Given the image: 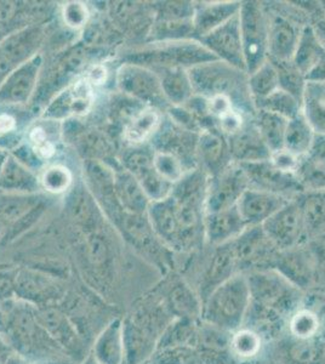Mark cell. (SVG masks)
I'll return each instance as SVG.
<instances>
[{
	"label": "cell",
	"instance_id": "1",
	"mask_svg": "<svg viewBox=\"0 0 325 364\" xmlns=\"http://www.w3.org/2000/svg\"><path fill=\"white\" fill-rule=\"evenodd\" d=\"M8 304V309L0 311V336L14 351L28 360L63 363L70 360L38 322L33 306L20 300Z\"/></svg>",
	"mask_w": 325,
	"mask_h": 364
},
{
	"label": "cell",
	"instance_id": "2",
	"mask_svg": "<svg viewBox=\"0 0 325 364\" xmlns=\"http://www.w3.org/2000/svg\"><path fill=\"white\" fill-rule=\"evenodd\" d=\"M250 289L247 317L260 322L287 324L304 304V291L276 269H261L245 274Z\"/></svg>",
	"mask_w": 325,
	"mask_h": 364
},
{
	"label": "cell",
	"instance_id": "3",
	"mask_svg": "<svg viewBox=\"0 0 325 364\" xmlns=\"http://www.w3.org/2000/svg\"><path fill=\"white\" fill-rule=\"evenodd\" d=\"M194 94L213 97L227 96L239 108L255 117L256 108L247 87V73L221 61H211L188 70Z\"/></svg>",
	"mask_w": 325,
	"mask_h": 364
},
{
	"label": "cell",
	"instance_id": "4",
	"mask_svg": "<svg viewBox=\"0 0 325 364\" xmlns=\"http://www.w3.org/2000/svg\"><path fill=\"white\" fill-rule=\"evenodd\" d=\"M250 307V289L245 274L238 273L216 288L202 305L201 318L214 327L235 333L243 327Z\"/></svg>",
	"mask_w": 325,
	"mask_h": 364
},
{
	"label": "cell",
	"instance_id": "5",
	"mask_svg": "<svg viewBox=\"0 0 325 364\" xmlns=\"http://www.w3.org/2000/svg\"><path fill=\"white\" fill-rule=\"evenodd\" d=\"M214 55L196 39L177 42L153 43L151 48L129 55L127 63H136L152 70L183 68L190 70L203 63L215 61Z\"/></svg>",
	"mask_w": 325,
	"mask_h": 364
},
{
	"label": "cell",
	"instance_id": "6",
	"mask_svg": "<svg viewBox=\"0 0 325 364\" xmlns=\"http://www.w3.org/2000/svg\"><path fill=\"white\" fill-rule=\"evenodd\" d=\"M247 73L268 61L270 17L257 1H242L239 11Z\"/></svg>",
	"mask_w": 325,
	"mask_h": 364
},
{
	"label": "cell",
	"instance_id": "7",
	"mask_svg": "<svg viewBox=\"0 0 325 364\" xmlns=\"http://www.w3.org/2000/svg\"><path fill=\"white\" fill-rule=\"evenodd\" d=\"M102 228L82 231L79 248L84 269L90 278L91 286L97 291H107L114 278V250Z\"/></svg>",
	"mask_w": 325,
	"mask_h": 364
},
{
	"label": "cell",
	"instance_id": "8",
	"mask_svg": "<svg viewBox=\"0 0 325 364\" xmlns=\"http://www.w3.org/2000/svg\"><path fill=\"white\" fill-rule=\"evenodd\" d=\"M115 80L123 95L159 111H166L170 107L163 94L159 75L151 68L136 63H123L117 70Z\"/></svg>",
	"mask_w": 325,
	"mask_h": 364
},
{
	"label": "cell",
	"instance_id": "9",
	"mask_svg": "<svg viewBox=\"0 0 325 364\" xmlns=\"http://www.w3.org/2000/svg\"><path fill=\"white\" fill-rule=\"evenodd\" d=\"M67 296V288L60 278L38 269H17L15 298L31 306H60Z\"/></svg>",
	"mask_w": 325,
	"mask_h": 364
},
{
	"label": "cell",
	"instance_id": "10",
	"mask_svg": "<svg viewBox=\"0 0 325 364\" xmlns=\"http://www.w3.org/2000/svg\"><path fill=\"white\" fill-rule=\"evenodd\" d=\"M239 272L247 274L254 271L273 269L280 250L272 243L262 226H251L232 240Z\"/></svg>",
	"mask_w": 325,
	"mask_h": 364
},
{
	"label": "cell",
	"instance_id": "11",
	"mask_svg": "<svg viewBox=\"0 0 325 364\" xmlns=\"http://www.w3.org/2000/svg\"><path fill=\"white\" fill-rule=\"evenodd\" d=\"M34 315L50 338L72 360L82 362L85 355V339L78 327L61 306L34 307Z\"/></svg>",
	"mask_w": 325,
	"mask_h": 364
},
{
	"label": "cell",
	"instance_id": "12",
	"mask_svg": "<svg viewBox=\"0 0 325 364\" xmlns=\"http://www.w3.org/2000/svg\"><path fill=\"white\" fill-rule=\"evenodd\" d=\"M261 226L278 250L302 247L309 240L300 205L295 198L289 200Z\"/></svg>",
	"mask_w": 325,
	"mask_h": 364
},
{
	"label": "cell",
	"instance_id": "13",
	"mask_svg": "<svg viewBox=\"0 0 325 364\" xmlns=\"http://www.w3.org/2000/svg\"><path fill=\"white\" fill-rule=\"evenodd\" d=\"M43 67L44 58L38 54L9 73L0 84V107H22L28 104L37 94Z\"/></svg>",
	"mask_w": 325,
	"mask_h": 364
},
{
	"label": "cell",
	"instance_id": "14",
	"mask_svg": "<svg viewBox=\"0 0 325 364\" xmlns=\"http://www.w3.org/2000/svg\"><path fill=\"white\" fill-rule=\"evenodd\" d=\"M198 140L199 134L182 128L169 117H163L161 127L151 140V146L154 151L176 156L183 163L186 170L191 171L199 168Z\"/></svg>",
	"mask_w": 325,
	"mask_h": 364
},
{
	"label": "cell",
	"instance_id": "15",
	"mask_svg": "<svg viewBox=\"0 0 325 364\" xmlns=\"http://www.w3.org/2000/svg\"><path fill=\"white\" fill-rule=\"evenodd\" d=\"M94 87L82 75L58 91L43 113L44 119L63 122L73 117L87 116L95 104Z\"/></svg>",
	"mask_w": 325,
	"mask_h": 364
},
{
	"label": "cell",
	"instance_id": "16",
	"mask_svg": "<svg viewBox=\"0 0 325 364\" xmlns=\"http://www.w3.org/2000/svg\"><path fill=\"white\" fill-rule=\"evenodd\" d=\"M250 187L243 168L233 163L220 174L209 178L206 190V214L235 207Z\"/></svg>",
	"mask_w": 325,
	"mask_h": 364
},
{
	"label": "cell",
	"instance_id": "17",
	"mask_svg": "<svg viewBox=\"0 0 325 364\" xmlns=\"http://www.w3.org/2000/svg\"><path fill=\"white\" fill-rule=\"evenodd\" d=\"M165 306L175 318L198 319L202 316V300L190 282L177 273L165 274L164 279L154 287Z\"/></svg>",
	"mask_w": 325,
	"mask_h": 364
},
{
	"label": "cell",
	"instance_id": "18",
	"mask_svg": "<svg viewBox=\"0 0 325 364\" xmlns=\"http://www.w3.org/2000/svg\"><path fill=\"white\" fill-rule=\"evenodd\" d=\"M239 269L232 242L226 245L211 247V252L206 257L199 273L197 284L193 287L202 305L216 288L238 274Z\"/></svg>",
	"mask_w": 325,
	"mask_h": 364
},
{
	"label": "cell",
	"instance_id": "19",
	"mask_svg": "<svg viewBox=\"0 0 325 364\" xmlns=\"http://www.w3.org/2000/svg\"><path fill=\"white\" fill-rule=\"evenodd\" d=\"M198 42L202 43L218 61L247 72L239 14Z\"/></svg>",
	"mask_w": 325,
	"mask_h": 364
},
{
	"label": "cell",
	"instance_id": "20",
	"mask_svg": "<svg viewBox=\"0 0 325 364\" xmlns=\"http://www.w3.org/2000/svg\"><path fill=\"white\" fill-rule=\"evenodd\" d=\"M239 166L245 171L250 187L252 188L267 191L288 199L297 198V196L305 192L297 174H290L277 169L272 166L270 161Z\"/></svg>",
	"mask_w": 325,
	"mask_h": 364
},
{
	"label": "cell",
	"instance_id": "21",
	"mask_svg": "<svg viewBox=\"0 0 325 364\" xmlns=\"http://www.w3.org/2000/svg\"><path fill=\"white\" fill-rule=\"evenodd\" d=\"M273 269L287 278L292 284L305 291L317 281L316 259L302 247L280 250L277 255Z\"/></svg>",
	"mask_w": 325,
	"mask_h": 364
},
{
	"label": "cell",
	"instance_id": "22",
	"mask_svg": "<svg viewBox=\"0 0 325 364\" xmlns=\"http://www.w3.org/2000/svg\"><path fill=\"white\" fill-rule=\"evenodd\" d=\"M147 218L152 225L153 231L156 232L166 248L173 252H183L181 226L173 196L149 204Z\"/></svg>",
	"mask_w": 325,
	"mask_h": 364
},
{
	"label": "cell",
	"instance_id": "23",
	"mask_svg": "<svg viewBox=\"0 0 325 364\" xmlns=\"http://www.w3.org/2000/svg\"><path fill=\"white\" fill-rule=\"evenodd\" d=\"M198 163L209 178L220 174L235 163L228 140L218 129H209L199 134Z\"/></svg>",
	"mask_w": 325,
	"mask_h": 364
},
{
	"label": "cell",
	"instance_id": "24",
	"mask_svg": "<svg viewBox=\"0 0 325 364\" xmlns=\"http://www.w3.org/2000/svg\"><path fill=\"white\" fill-rule=\"evenodd\" d=\"M292 199L249 187L239 199V213L247 228L261 226Z\"/></svg>",
	"mask_w": 325,
	"mask_h": 364
},
{
	"label": "cell",
	"instance_id": "25",
	"mask_svg": "<svg viewBox=\"0 0 325 364\" xmlns=\"http://www.w3.org/2000/svg\"><path fill=\"white\" fill-rule=\"evenodd\" d=\"M247 228L237 205L223 210L206 213L204 216L206 245L218 247L230 243L238 238Z\"/></svg>",
	"mask_w": 325,
	"mask_h": 364
},
{
	"label": "cell",
	"instance_id": "26",
	"mask_svg": "<svg viewBox=\"0 0 325 364\" xmlns=\"http://www.w3.org/2000/svg\"><path fill=\"white\" fill-rule=\"evenodd\" d=\"M302 28L280 15L270 18L268 27V60L273 63H288L297 51Z\"/></svg>",
	"mask_w": 325,
	"mask_h": 364
},
{
	"label": "cell",
	"instance_id": "27",
	"mask_svg": "<svg viewBox=\"0 0 325 364\" xmlns=\"http://www.w3.org/2000/svg\"><path fill=\"white\" fill-rule=\"evenodd\" d=\"M230 352L211 351L191 345L156 350L144 364H232Z\"/></svg>",
	"mask_w": 325,
	"mask_h": 364
},
{
	"label": "cell",
	"instance_id": "28",
	"mask_svg": "<svg viewBox=\"0 0 325 364\" xmlns=\"http://www.w3.org/2000/svg\"><path fill=\"white\" fill-rule=\"evenodd\" d=\"M227 140L230 144L232 159L237 164L268 161L271 157V151L260 135L254 118L249 120L238 133L228 137Z\"/></svg>",
	"mask_w": 325,
	"mask_h": 364
},
{
	"label": "cell",
	"instance_id": "29",
	"mask_svg": "<svg viewBox=\"0 0 325 364\" xmlns=\"http://www.w3.org/2000/svg\"><path fill=\"white\" fill-rule=\"evenodd\" d=\"M240 6L242 1H208L196 5L193 17L196 41L214 32L215 29L237 16Z\"/></svg>",
	"mask_w": 325,
	"mask_h": 364
},
{
	"label": "cell",
	"instance_id": "30",
	"mask_svg": "<svg viewBox=\"0 0 325 364\" xmlns=\"http://www.w3.org/2000/svg\"><path fill=\"white\" fill-rule=\"evenodd\" d=\"M94 196L85 183L73 185L66 198V210L70 219L82 231L101 228V213Z\"/></svg>",
	"mask_w": 325,
	"mask_h": 364
},
{
	"label": "cell",
	"instance_id": "31",
	"mask_svg": "<svg viewBox=\"0 0 325 364\" xmlns=\"http://www.w3.org/2000/svg\"><path fill=\"white\" fill-rule=\"evenodd\" d=\"M91 353L100 364H125L123 317H115L96 336Z\"/></svg>",
	"mask_w": 325,
	"mask_h": 364
},
{
	"label": "cell",
	"instance_id": "32",
	"mask_svg": "<svg viewBox=\"0 0 325 364\" xmlns=\"http://www.w3.org/2000/svg\"><path fill=\"white\" fill-rule=\"evenodd\" d=\"M114 169V193L124 211L130 214L144 215L149 210V197L144 193L140 182L130 174L122 164L113 166Z\"/></svg>",
	"mask_w": 325,
	"mask_h": 364
},
{
	"label": "cell",
	"instance_id": "33",
	"mask_svg": "<svg viewBox=\"0 0 325 364\" xmlns=\"http://www.w3.org/2000/svg\"><path fill=\"white\" fill-rule=\"evenodd\" d=\"M41 182L33 170L22 164L18 159L9 154L0 170V192L18 195H38Z\"/></svg>",
	"mask_w": 325,
	"mask_h": 364
},
{
	"label": "cell",
	"instance_id": "34",
	"mask_svg": "<svg viewBox=\"0 0 325 364\" xmlns=\"http://www.w3.org/2000/svg\"><path fill=\"white\" fill-rule=\"evenodd\" d=\"M61 122L44 119L29 125L26 130V144L33 149L44 164L54 158L61 137Z\"/></svg>",
	"mask_w": 325,
	"mask_h": 364
},
{
	"label": "cell",
	"instance_id": "35",
	"mask_svg": "<svg viewBox=\"0 0 325 364\" xmlns=\"http://www.w3.org/2000/svg\"><path fill=\"white\" fill-rule=\"evenodd\" d=\"M163 122V113L154 107H144L124 125L123 139L130 146L151 142Z\"/></svg>",
	"mask_w": 325,
	"mask_h": 364
},
{
	"label": "cell",
	"instance_id": "36",
	"mask_svg": "<svg viewBox=\"0 0 325 364\" xmlns=\"http://www.w3.org/2000/svg\"><path fill=\"white\" fill-rule=\"evenodd\" d=\"M154 72L159 75L163 94L170 106H183L194 95L188 70L183 68H161Z\"/></svg>",
	"mask_w": 325,
	"mask_h": 364
},
{
	"label": "cell",
	"instance_id": "37",
	"mask_svg": "<svg viewBox=\"0 0 325 364\" xmlns=\"http://www.w3.org/2000/svg\"><path fill=\"white\" fill-rule=\"evenodd\" d=\"M41 202L38 195H18L0 192V226L4 228L11 226L18 220L28 215L31 211L39 207Z\"/></svg>",
	"mask_w": 325,
	"mask_h": 364
},
{
	"label": "cell",
	"instance_id": "38",
	"mask_svg": "<svg viewBox=\"0 0 325 364\" xmlns=\"http://www.w3.org/2000/svg\"><path fill=\"white\" fill-rule=\"evenodd\" d=\"M324 53L325 48L314 33L312 25L302 27L297 51L292 58V63L299 68L301 73L305 75V77L309 75Z\"/></svg>",
	"mask_w": 325,
	"mask_h": 364
},
{
	"label": "cell",
	"instance_id": "39",
	"mask_svg": "<svg viewBox=\"0 0 325 364\" xmlns=\"http://www.w3.org/2000/svg\"><path fill=\"white\" fill-rule=\"evenodd\" d=\"M309 237L325 228V191H305L297 196Z\"/></svg>",
	"mask_w": 325,
	"mask_h": 364
},
{
	"label": "cell",
	"instance_id": "40",
	"mask_svg": "<svg viewBox=\"0 0 325 364\" xmlns=\"http://www.w3.org/2000/svg\"><path fill=\"white\" fill-rule=\"evenodd\" d=\"M314 135L316 133L312 127L309 125L305 116L300 113L288 122L285 132L284 149L297 157H306L309 156L312 147Z\"/></svg>",
	"mask_w": 325,
	"mask_h": 364
},
{
	"label": "cell",
	"instance_id": "41",
	"mask_svg": "<svg viewBox=\"0 0 325 364\" xmlns=\"http://www.w3.org/2000/svg\"><path fill=\"white\" fill-rule=\"evenodd\" d=\"M288 122V119L277 116L275 113L256 111L254 123L271 154L284 149L285 132Z\"/></svg>",
	"mask_w": 325,
	"mask_h": 364
},
{
	"label": "cell",
	"instance_id": "42",
	"mask_svg": "<svg viewBox=\"0 0 325 364\" xmlns=\"http://www.w3.org/2000/svg\"><path fill=\"white\" fill-rule=\"evenodd\" d=\"M302 114L314 133L325 134V83L307 82L302 100Z\"/></svg>",
	"mask_w": 325,
	"mask_h": 364
},
{
	"label": "cell",
	"instance_id": "43",
	"mask_svg": "<svg viewBox=\"0 0 325 364\" xmlns=\"http://www.w3.org/2000/svg\"><path fill=\"white\" fill-rule=\"evenodd\" d=\"M247 87L254 105L279 89L278 72L273 63L268 60L259 68L247 75Z\"/></svg>",
	"mask_w": 325,
	"mask_h": 364
},
{
	"label": "cell",
	"instance_id": "44",
	"mask_svg": "<svg viewBox=\"0 0 325 364\" xmlns=\"http://www.w3.org/2000/svg\"><path fill=\"white\" fill-rule=\"evenodd\" d=\"M41 188L50 195L68 193L75 185L73 173L70 168L60 163L46 164L39 173Z\"/></svg>",
	"mask_w": 325,
	"mask_h": 364
},
{
	"label": "cell",
	"instance_id": "45",
	"mask_svg": "<svg viewBox=\"0 0 325 364\" xmlns=\"http://www.w3.org/2000/svg\"><path fill=\"white\" fill-rule=\"evenodd\" d=\"M255 108L256 111L275 113L277 116L290 120L302 113V102L287 91L278 89L266 99L256 102Z\"/></svg>",
	"mask_w": 325,
	"mask_h": 364
},
{
	"label": "cell",
	"instance_id": "46",
	"mask_svg": "<svg viewBox=\"0 0 325 364\" xmlns=\"http://www.w3.org/2000/svg\"><path fill=\"white\" fill-rule=\"evenodd\" d=\"M18 108L15 106L0 107V149L5 151H14L21 145V134L23 132L21 127V112H17Z\"/></svg>",
	"mask_w": 325,
	"mask_h": 364
},
{
	"label": "cell",
	"instance_id": "47",
	"mask_svg": "<svg viewBox=\"0 0 325 364\" xmlns=\"http://www.w3.org/2000/svg\"><path fill=\"white\" fill-rule=\"evenodd\" d=\"M264 339L250 328L242 327L232 333L230 352L235 360H252L259 356Z\"/></svg>",
	"mask_w": 325,
	"mask_h": 364
},
{
	"label": "cell",
	"instance_id": "48",
	"mask_svg": "<svg viewBox=\"0 0 325 364\" xmlns=\"http://www.w3.org/2000/svg\"><path fill=\"white\" fill-rule=\"evenodd\" d=\"M290 336L294 339L309 340L321 334V324L317 315L307 307H300L289 318L288 326Z\"/></svg>",
	"mask_w": 325,
	"mask_h": 364
},
{
	"label": "cell",
	"instance_id": "49",
	"mask_svg": "<svg viewBox=\"0 0 325 364\" xmlns=\"http://www.w3.org/2000/svg\"><path fill=\"white\" fill-rule=\"evenodd\" d=\"M273 65L276 66L277 72H278L279 89L287 91L288 94L302 102L306 87H307V79H306L305 75L301 73L292 61L273 63Z\"/></svg>",
	"mask_w": 325,
	"mask_h": 364
},
{
	"label": "cell",
	"instance_id": "50",
	"mask_svg": "<svg viewBox=\"0 0 325 364\" xmlns=\"http://www.w3.org/2000/svg\"><path fill=\"white\" fill-rule=\"evenodd\" d=\"M79 152L87 157L85 161L96 159V161H107L108 154L111 149L110 141L96 130H84L77 139Z\"/></svg>",
	"mask_w": 325,
	"mask_h": 364
},
{
	"label": "cell",
	"instance_id": "51",
	"mask_svg": "<svg viewBox=\"0 0 325 364\" xmlns=\"http://www.w3.org/2000/svg\"><path fill=\"white\" fill-rule=\"evenodd\" d=\"M297 176L304 191H325V163L309 156L301 158Z\"/></svg>",
	"mask_w": 325,
	"mask_h": 364
},
{
	"label": "cell",
	"instance_id": "52",
	"mask_svg": "<svg viewBox=\"0 0 325 364\" xmlns=\"http://www.w3.org/2000/svg\"><path fill=\"white\" fill-rule=\"evenodd\" d=\"M153 164H154L156 173L173 185L180 181L188 173L186 170L183 163L176 156L168 154V152L154 151Z\"/></svg>",
	"mask_w": 325,
	"mask_h": 364
},
{
	"label": "cell",
	"instance_id": "53",
	"mask_svg": "<svg viewBox=\"0 0 325 364\" xmlns=\"http://www.w3.org/2000/svg\"><path fill=\"white\" fill-rule=\"evenodd\" d=\"M196 4L192 1H165L156 8V21H193Z\"/></svg>",
	"mask_w": 325,
	"mask_h": 364
},
{
	"label": "cell",
	"instance_id": "54",
	"mask_svg": "<svg viewBox=\"0 0 325 364\" xmlns=\"http://www.w3.org/2000/svg\"><path fill=\"white\" fill-rule=\"evenodd\" d=\"M62 21L68 28L73 31L82 29L90 20V11L82 1H68L62 5Z\"/></svg>",
	"mask_w": 325,
	"mask_h": 364
},
{
	"label": "cell",
	"instance_id": "55",
	"mask_svg": "<svg viewBox=\"0 0 325 364\" xmlns=\"http://www.w3.org/2000/svg\"><path fill=\"white\" fill-rule=\"evenodd\" d=\"M268 161H271L272 166L277 168V169L282 170L284 173L297 174L299 166H300L301 158L297 157L292 152H289L285 149H282L271 154V157Z\"/></svg>",
	"mask_w": 325,
	"mask_h": 364
},
{
	"label": "cell",
	"instance_id": "56",
	"mask_svg": "<svg viewBox=\"0 0 325 364\" xmlns=\"http://www.w3.org/2000/svg\"><path fill=\"white\" fill-rule=\"evenodd\" d=\"M107 75V68L101 63H94L91 66H87L82 73V78L85 79V82L90 84L94 89L106 83Z\"/></svg>",
	"mask_w": 325,
	"mask_h": 364
},
{
	"label": "cell",
	"instance_id": "57",
	"mask_svg": "<svg viewBox=\"0 0 325 364\" xmlns=\"http://www.w3.org/2000/svg\"><path fill=\"white\" fill-rule=\"evenodd\" d=\"M16 271H0V301H9L15 296Z\"/></svg>",
	"mask_w": 325,
	"mask_h": 364
},
{
	"label": "cell",
	"instance_id": "58",
	"mask_svg": "<svg viewBox=\"0 0 325 364\" xmlns=\"http://www.w3.org/2000/svg\"><path fill=\"white\" fill-rule=\"evenodd\" d=\"M309 157L314 161L325 163V134H316Z\"/></svg>",
	"mask_w": 325,
	"mask_h": 364
},
{
	"label": "cell",
	"instance_id": "59",
	"mask_svg": "<svg viewBox=\"0 0 325 364\" xmlns=\"http://www.w3.org/2000/svg\"><path fill=\"white\" fill-rule=\"evenodd\" d=\"M306 79L309 83H325V53L317 65L306 75Z\"/></svg>",
	"mask_w": 325,
	"mask_h": 364
},
{
	"label": "cell",
	"instance_id": "60",
	"mask_svg": "<svg viewBox=\"0 0 325 364\" xmlns=\"http://www.w3.org/2000/svg\"><path fill=\"white\" fill-rule=\"evenodd\" d=\"M14 350L4 338L0 336V364H8L10 357L13 356Z\"/></svg>",
	"mask_w": 325,
	"mask_h": 364
},
{
	"label": "cell",
	"instance_id": "61",
	"mask_svg": "<svg viewBox=\"0 0 325 364\" xmlns=\"http://www.w3.org/2000/svg\"><path fill=\"white\" fill-rule=\"evenodd\" d=\"M313 31L317 36L319 42L321 43V46L325 48V18H321L318 20L314 25H312Z\"/></svg>",
	"mask_w": 325,
	"mask_h": 364
},
{
	"label": "cell",
	"instance_id": "62",
	"mask_svg": "<svg viewBox=\"0 0 325 364\" xmlns=\"http://www.w3.org/2000/svg\"><path fill=\"white\" fill-rule=\"evenodd\" d=\"M79 364H100L99 362H97V360H96L95 357H94V355L91 353V352H89L87 353V356L84 357V360H82V362H79Z\"/></svg>",
	"mask_w": 325,
	"mask_h": 364
},
{
	"label": "cell",
	"instance_id": "63",
	"mask_svg": "<svg viewBox=\"0 0 325 364\" xmlns=\"http://www.w3.org/2000/svg\"><path fill=\"white\" fill-rule=\"evenodd\" d=\"M9 154H9L8 151L0 149V170H1L3 166H4L5 161L8 159Z\"/></svg>",
	"mask_w": 325,
	"mask_h": 364
},
{
	"label": "cell",
	"instance_id": "64",
	"mask_svg": "<svg viewBox=\"0 0 325 364\" xmlns=\"http://www.w3.org/2000/svg\"><path fill=\"white\" fill-rule=\"evenodd\" d=\"M1 231H3V228H1V226H0V235H1Z\"/></svg>",
	"mask_w": 325,
	"mask_h": 364
}]
</instances>
